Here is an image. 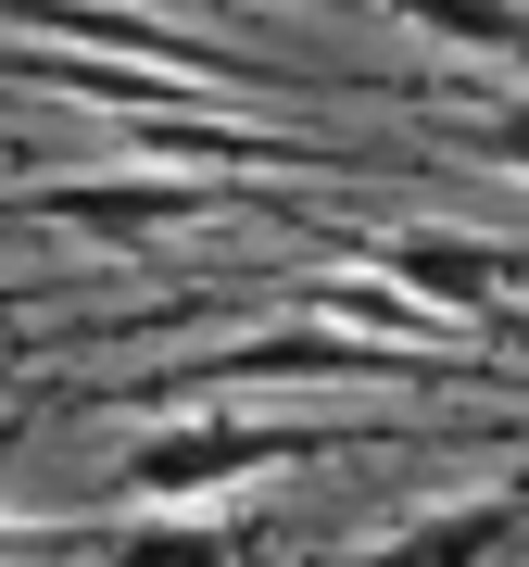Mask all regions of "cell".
<instances>
[{"mask_svg":"<svg viewBox=\"0 0 529 567\" xmlns=\"http://www.w3.org/2000/svg\"><path fill=\"white\" fill-rule=\"evenodd\" d=\"M315 429H264V416H177V429H139V442L114 454V492L126 505H215V492H252L278 480V466H303Z\"/></svg>","mask_w":529,"mask_h":567,"instance_id":"obj_1","label":"cell"},{"mask_svg":"<svg viewBox=\"0 0 529 567\" xmlns=\"http://www.w3.org/2000/svg\"><path fill=\"white\" fill-rule=\"evenodd\" d=\"M366 278H391L428 328H491V316L529 303V252L517 240H479V227H378Z\"/></svg>","mask_w":529,"mask_h":567,"instance_id":"obj_2","label":"cell"},{"mask_svg":"<svg viewBox=\"0 0 529 567\" xmlns=\"http://www.w3.org/2000/svg\"><path fill=\"white\" fill-rule=\"evenodd\" d=\"M240 189L227 177H164V164H126V177H51V189H13L0 215L25 227H63V240H102V252H139L164 227H215Z\"/></svg>","mask_w":529,"mask_h":567,"instance_id":"obj_3","label":"cell"},{"mask_svg":"<svg viewBox=\"0 0 529 567\" xmlns=\"http://www.w3.org/2000/svg\"><path fill=\"white\" fill-rule=\"evenodd\" d=\"M517 543H529V492H454V505L378 529L366 567H517Z\"/></svg>","mask_w":529,"mask_h":567,"instance_id":"obj_4","label":"cell"},{"mask_svg":"<svg viewBox=\"0 0 529 567\" xmlns=\"http://www.w3.org/2000/svg\"><path fill=\"white\" fill-rule=\"evenodd\" d=\"M391 25H416L428 51L454 63H505V76L529 89V0H378Z\"/></svg>","mask_w":529,"mask_h":567,"instance_id":"obj_5","label":"cell"},{"mask_svg":"<svg viewBox=\"0 0 529 567\" xmlns=\"http://www.w3.org/2000/svg\"><path fill=\"white\" fill-rule=\"evenodd\" d=\"M89 555H102V567H240L252 543H240L227 517H203V505H152V517L89 529Z\"/></svg>","mask_w":529,"mask_h":567,"instance_id":"obj_6","label":"cell"},{"mask_svg":"<svg viewBox=\"0 0 529 567\" xmlns=\"http://www.w3.org/2000/svg\"><path fill=\"white\" fill-rule=\"evenodd\" d=\"M454 152H467V164H491V177H529V89L467 76V102H454Z\"/></svg>","mask_w":529,"mask_h":567,"instance_id":"obj_7","label":"cell"}]
</instances>
